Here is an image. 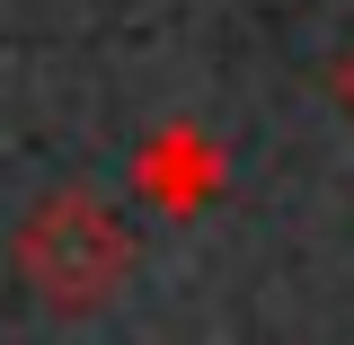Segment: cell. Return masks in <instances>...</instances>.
<instances>
[{
	"label": "cell",
	"instance_id": "6da1fadb",
	"mask_svg": "<svg viewBox=\"0 0 354 345\" xmlns=\"http://www.w3.org/2000/svg\"><path fill=\"white\" fill-rule=\"evenodd\" d=\"M18 283L53 319H88V310H106L133 283V230L115 221L106 195L53 186L36 213L18 221Z\"/></svg>",
	"mask_w": 354,
	"mask_h": 345
},
{
	"label": "cell",
	"instance_id": "7a4b0ae2",
	"mask_svg": "<svg viewBox=\"0 0 354 345\" xmlns=\"http://www.w3.org/2000/svg\"><path fill=\"white\" fill-rule=\"evenodd\" d=\"M133 195L151 204V213H169V221H195V213H213L221 204V186H230V151H221L204 124H151L142 133V151H133Z\"/></svg>",
	"mask_w": 354,
	"mask_h": 345
},
{
	"label": "cell",
	"instance_id": "3957f363",
	"mask_svg": "<svg viewBox=\"0 0 354 345\" xmlns=\"http://www.w3.org/2000/svg\"><path fill=\"white\" fill-rule=\"evenodd\" d=\"M328 97L346 106V124H354V44H346V53H337V62H328Z\"/></svg>",
	"mask_w": 354,
	"mask_h": 345
}]
</instances>
